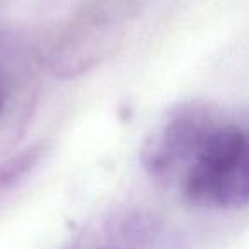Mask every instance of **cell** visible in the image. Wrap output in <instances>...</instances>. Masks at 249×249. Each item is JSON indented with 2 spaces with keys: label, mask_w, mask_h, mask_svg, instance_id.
<instances>
[{
  "label": "cell",
  "mask_w": 249,
  "mask_h": 249,
  "mask_svg": "<svg viewBox=\"0 0 249 249\" xmlns=\"http://www.w3.org/2000/svg\"><path fill=\"white\" fill-rule=\"evenodd\" d=\"M43 149L41 145L29 147V149L22 150L19 156H14L12 159H9L7 162H4L0 166V193L4 190H11L16 184H19L24 179L28 174H31V171L39 164L43 157Z\"/></svg>",
  "instance_id": "5b68a950"
},
{
  "label": "cell",
  "mask_w": 249,
  "mask_h": 249,
  "mask_svg": "<svg viewBox=\"0 0 249 249\" xmlns=\"http://www.w3.org/2000/svg\"><path fill=\"white\" fill-rule=\"evenodd\" d=\"M184 200L207 210L249 205V123L224 118L179 183Z\"/></svg>",
  "instance_id": "6da1fadb"
},
{
  "label": "cell",
  "mask_w": 249,
  "mask_h": 249,
  "mask_svg": "<svg viewBox=\"0 0 249 249\" xmlns=\"http://www.w3.org/2000/svg\"><path fill=\"white\" fill-rule=\"evenodd\" d=\"M140 7L137 2L82 4L50 50V72L77 77L99 65L123 43Z\"/></svg>",
  "instance_id": "3957f363"
},
{
  "label": "cell",
  "mask_w": 249,
  "mask_h": 249,
  "mask_svg": "<svg viewBox=\"0 0 249 249\" xmlns=\"http://www.w3.org/2000/svg\"><path fill=\"white\" fill-rule=\"evenodd\" d=\"M227 114L210 101L190 99L171 106L145 137L140 162L150 178L181 183L210 133Z\"/></svg>",
  "instance_id": "7a4b0ae2"
},
{
  "label": "cell",
  "mask_w": 249,
  "mask_h": 249,
  "mask_svg": "<svg viewBox=\"0 0 249 249\" xmlns=\"http://www.w3.org/2000/svg\"><path fill=\"white\" fill-rule=\"evenodd\" d=\"M147 232L149 227L140 217H123L82 232L65 249H132L143 241Z\"/></svg>",
  "instance_id": "277c9868"
},
{
  "label": "cell",
  "mask_w": 249,
  "mask_h": 249,
  "mask_svg": "<svg viewBox=\"0 0 249 249\" xmlns=\"http://www.w3.org/2000/svg\"><path fill=\"white\" fill-rule=\"evenodd\" d=\"M0 109H2V89H0Z\"/></svg>",
  "instance_id": "8992f818"
}]
</instances>
